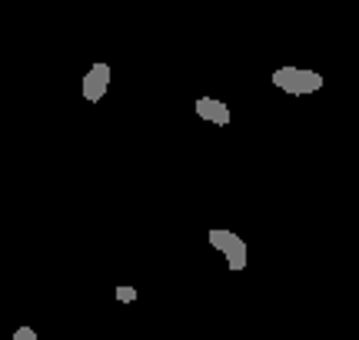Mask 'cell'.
I'll use <instances>...</instances> for the list:
<instances>
[{
    "mask_svg": "<svg viewBox=\"0 0 359 340\" xmlns=\"http://www.w3.org/2000/svg\"><path fill=\"white\" fill-rule=\"evenodd\" d=\"M196 117L206 120V124H217V127H226L233 120L230 107L223 104V100H217V97H200L196 100Z\"/></svg>",
    "mask_w": 359,
    "mask_h": 340,
    "instance_id": "cell-4",
    "label": "cell"
},
{
    "mask_svg": "<svg viewBox=\"0 0 359 340\" xmlns=\"http://www.w3.org/2000/svg\"><path fill=\"white\" fill-rule=\"evenodd\" d=\"M107 91H110V64H93L83 74V100H90V104H97V100H103L107 97Z\"/></svg>",
    "mask_w": 359,
    "mask_h": 340,
    "instance_id": "cell-3",
    "label": "cell"
},
{
    "mask_svg": "<svg viewBox=\"0 0 359 340\" xmlns=\"http://www.w3.org/2000/svg\"><path fill=\"white\" fill-rule=\"evenodd\" d=\"M273 87H280L290 97H303V93H316L323 91V74L306 70V67H276L273 70Z\"/></svg>",
    "mask_w": 359,
    "mask_h": 340,
    "instance_id": "cell-1",
    "label": "cell"
},
{
    "mask_svg": "<svg viewBox=\"0 0 359 340\" xmlns=\"http://www.w3.org/2000/svg\"><path fill=\"white\" fill-rule=\"evenodd\" d=\"M206 237H210V244H213V247L226 257L230 270H243L246 261H250V247H246L243 237H236L233 230H219V227H213Z\"/></svg>",
    "mask_w": 359,
    "mask_h": 340,
    "instance_id": "cell-2",
    "label": "cell"
},
{
    "mask_svg": "<svg viewBox=\"0 0 359 340\" xmlns=\"http://www.w3.org/2000/svg\"><path fill=\"white\" fill-rule=\"evenodd\" d=\"M116 301L133 303V301H137V290H133V287H127V284H123V287H116Z\"/></svg>",
    "mask_w": 359,
    "mask_h": 340,
    "instance_id": "cell-5",
    "label": "cell"
},
{
    "mask_svg": "<svg viewBox=\"0 0 359 340\" xmlns=\"http://www.w3.org/2000/svg\"><path fill=\"white\" fill-rule=\"evenodd\" d=\"M13 340H37V330L34 327H17L13 330Z\"/></svg>",
    "mask_w": 359,
    "mask_h": 340,
    "instance_id": "cell-6",
    "label": "cell"
}]
</instances>
